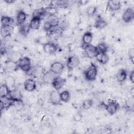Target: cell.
<instances>
[{
	"label": "cell",
	"instance_id": "obj_1",
	"mask_svg": "<svg viewBox=\"0 0 134 134\" xmlns=\"http://www.w3.org/2000/svg\"><path fill=\"white\" fill-rule=\"evenodd\" d=\"M97 66L94 63H91L88 65V67L84 72L85 79L89 81L95 80L97 75Z\"/></svg>",
	"mask_w": 134,
	"mask_h": 134
},
{
	"label": "cell",
	"instance_id": "obj_2",
	"mask_svg": "<svg viewBox=\"0 0 134 134\" xmlns=\"http://www.w3.org/2000/svg\"><path fill=\"white\" fill-rule=\"evenodd\" d=\"M18 67L25 73H29L31 70L30 59L27 57H21L17 62Z\"/></svg>",
	"mask_w": 134,
	"mask_h": 134
},
{
	"label": "cell",
	"instance_id": "obj_3",
	"mask_svg": "<svg viewBox=\"0 0 134 134\" xmlns=\"http://www.w3.org/2000/svg\"><path fill=\"white\" fill-rule=\"evenodd\" d=\"M84 50L85 56L89 59L95 57L98 52L96 46L92 44L84 45Z\"/></svg>",
	"mask_w": 134,
	"mask_h": 134
},
{
	"label": "cell",
	"instance_id": "obj_4",
	"mask_svg": "<svg viewBox=\"0 0 134 134\" xmlns=\"http://www.w3.org/2000/svg\"><path fill=\"white\" fill-rule=\"evenodd\" d=\"M105 109L107 112L112 115L115 114L119 108V105L115 100H110L105 105Z\"/></svg>",
	"mask_w": 134,
	"mask_h": 134
},
{
	"label": "cell",
	"instance_id": "obj_5",
	"mask_svg": "<svg viewBox=\"0 0 134 134\" xmlns=\"http://www.w3.org/2000/svg\"><path fill=\"white\" fill-rule=\"evenodd\" d=\"M64 66L60 62H54L50 65V71L55 75L61 74L64 71Z\"/></svg>",
	"mask_w": 134,
	"mask_h": 134
},
{
	"label": "cell",
	"instance_id": "obj_6",
	"mask_svg": "<svg viewBox=\"0 0 134 134\" xmlns=\"http://www.w3.org/2000/svg\"><path fill=\"white\" fill-rule=\"evenodd\" d=\"M12 102L22 100V95L20 91L17 88H14L10 90L9 95L6 97Z\"/></svg>",
	"mask_w": 134,
	"mask_h": 134
},
{
	"label": "cell",
	"instance_id": "obj_7",
	"mask_svg": "<svg viewBox=\"0 0 134 134\" xmlns=\"http://www.w3.org/2000/svg\"><path fill=\"white\" fill-rule=\"evenodd\" d=\"M44 51L49 54H54L57 50V46L53 42H47L43 45Z\"/></svg>",
	"mask_w": 134,
	"mask_h": 134
},
{
	"label": "cell",
	"instance_id": "obj_8",
	"mask_svg": "<svg viewBox=\"0 0 134 134\" xmlns=\"http://www.w3.org/2000/svg\"><path fill=\"white\" fill-rule=\"evenodd\" d=\"M49 100L50 103L53 105H56L60 104L61 100L59 92L55 90L52 91L50 94Z\"/></svg>",
	"mask_w": 134,
	"mask_h": 134
},
{
	"label": "cell",
	"instance_id": "obj_9",
	"mask_svg": "<svg viewBox=\"0 0 134 134\" xmlns=\"http://www.w3.org/2000/svg\"><path fill=\"white\" fill-rule=\"evenodd\" d=\"M134 18V11L133 8L129 7L126 9L124 12L122 18V20L126 23H129L133 20Z\"/></svg>",
	"mask_w": 134,
	"mask_h": 134
},
{
	"label": "cell",
	"instance_id": "obj_10",
	"mask_svg": "<svg viewBox=\"0 0 134 134\" xmlns=\"http://www.w3.org/2000/svg\"><path fill=\"white\" fill-rule=\"evenodd\" d=\"M80 63L78 57L75 55L70 56L67 60V66L69 69H73L77 67Z\"/></svg>",
	"mask_w": 134,
	"mask_h": 134
},
{
	"label": "cell",
	"instance_id": "obj_11",
	"mask_svg": "<svg viewBox=\"0 0 134 134\" xmlns=\"http://www.w3.org/2000/svg\"><path fill=\"white\" fill-rule=\"evenodd\" d=\"M24 86L26 91L32 92L36 88V83L32 79H27L24 82Z\"/></svg>",
	"mask_w": 134,
	"mask_h": 134
},
{
	"label": "cell",
	"instance_id": "obj_12",
	"mask_svg": "<svg viewBox=\"0 0 134 134\" xmlns=\"http://www.w3.org/2000/svg\"><path fill=\"white\" fill-rule=\"evenodd\" d=\"M65 82V79L61 77L57 76L55 77V79H54L51 84L52 85L54 90L58 91L63 87Z\"/></svg>",
	"mask_w": 134,
	"mask_h": 134
},
{
	"label": "cell",
	"instance_id": "obj_13",
	"mask_svg": "<svg viewBox=\"0 0 134 134\" xmlns=\"http://www.w3.org/2000/svg\"><path fill=\"white\" fill-rule=\"evenodd\" d=\"M41 20V17H36V16L32 17L29 24V28L33 30L38 29L40 26Z\"/></svg>",
	"mask_w": 134,
	"mask_h": 134
},
{
	"label": "cell",
	"instance_id": "obj_14",
	"mask_svg": "<svg viewBox=\"0 0 134 134\" xmlns=\"http://www.w3.org/2000/svg\"><path fill=\"white\" fill-rule=\"evenodd\" d=\"M54 74L51 72L50 70L47 71L43 74L42 81L45 84H52L54 79L56 76H54Z\"/></svg>",
	"mask_w": 134,
	"mask_h": 134
},
{
	"label": "cell",
	"instance_id": "obj_15",
	"mask_svg": "<svg viewBox=\"0 0 134 134\" xmlns=\"http://www.w3.org/2000/svg\"><path fill=\"white\" fill-rule=\"evenodd\" d=\"M107 8L111 11H116L118 10L120 6V2L119 1H109L107 2Z\"/></svg>",
	"mask_w": 134,
	"mask_h": 134
},
{
	"label": "cell",
	"instance_id": "obj_16",
	"mask_svg": "<svg viewBox=\"0 0 134 134\" xmlns=\"http://www.w3.org/2000/svg\"><path fill=\"white\" fill-rule=\"evenodd\" d=\"M27 19V15L26 13L22 10H20L17 12L16 16V21L17 23L19 25H22L24 24Z\"/></svg>",
	"mask_w": 134,
	"mask_h": 134
},
{
	"label": "cell",
	"instance_id": "obj_17",
	"mask_svg": "<svg viewBox=\"0 0 134 134\" xmlns=\"http://www.w3.org/2000/svg\"><path fill=\"white\" fill-rule=\"evenodd\" d=\"M127 77V73L125 69H121L118 70L116 75V79L118 82L122 83L126 80Z\"/></svg>",
	"mask_w": 134,
	"mask_h": 134
},
{
	"label": "cell",
	"instance_id": "obj_18",
	"mask_svg": "<svg viewBox=\"0 0 134 134\" xmlns=\"http://www.w3.org/2000/svg\"><path fill=\"white\" fill-rule=\"evenodd\" d=\"M95 58H96V60L102 64H105L109 60V57L106 53H102L98 52Z\"/></svg>",
	"mask_w": 134,
	"mask_h": 134
},
{
	"label": "cell",
	"instance_id": "obj_19",
	"mask_svg": "<svg viewBox=\"0 0 134 134\" xmlns=\"http://www.w3.org/2000/svg\"><path fill=\"white\" fill-rule=\"evenodd\" d=\"M1 22L2 26L11 27L14 22V20L10 17L7 16H3L1 17Z\"/></svg>",
	"mask_w": 134,
	"mask_h": 134
},
{
	"label": "cell",
	"instance_id": "obj_20",
	"mask_svg": "<svg viewBox=\"0 0 134 134\" xmlns=\"http://www.w3.org/2000/svg\"><path fill=\"white\" fill-rule=\"evenodd\" d=\"M93 40V34L90 31L85 32L82 37V42L84 45L91 44Z\"/></svg>",
	"mask_w": 134,
	"mask_h": 134
},
{
	"label": "cell",
	"instance_id": "obj_21",
	"mask_svg": "<svg viewBox=\"0 0 134 134\" xmlns=\"http://www.w3.org/2000/svg\"><path fill=\"white\" fill-rule=\"evenodd\" d=\"M10 91V88L4 83L0 86V96L1 98L6 97L9 94Z\"/></svg>",
	"mask_w": 134,
	"mask_h": 134
},
{
	"label": "cell",
	"instance_id": "obj_22",
	"mask_svg": "<svg viewBox=\"0 0 134 134\" xmlns=\"http://www.w3.org/2000/svg\"><path fill=\"white\" fill-rule=\"evenodd\" d=\"M47 21H49L50 23V24H51V25L52 26V27L53 28H55V27H57L59 25V19L53 14H50L49 16Z\"/></svg>",
	"mask_w": 134,
	"mask_h": 134
},
{
	"label": "cell",
	"instance_id": "obj_23",
	"mask_svg": "<svg viewBox=\"0 0 134 134\" xmlns=\"http://www.w3.org/2000/svg\"><path fill=\"white\" fill-rule=\"evenodd\" d=\"M96 28L101 29L104 28L107 25V22L102 18L98 17L95 21L94 24Z\"/></svg>",
	"mask_w": 134,
	"mask_h": 134
},
{
	"label": "cell",
	"instance_id": "obj_24",
	"mask_svg": "<svg viewBox=\"0 0 134 134\" xmlns=\"http://www.w3.org/2000/svg\"><path fill=\"white\" fill-rule=\"evenodd\" d=\"M1 34L3 38H5L10 36V27L2 26L1 29Z\"/></svg>",
	"mask_w": 134,
	"mask_h": 134
},
{
	"label": "cell",
	"instance_id": "obj_25",
	"mask_svg": "<svg viewBox=\"0 0 134 134\" xmlns=\"http://www.w3.org/2000/svg\"><path fill=\"white\" fill-rule=\"evenodd\" d=\"M15 79L12 76H8L5 80V84L9 88H12L15 84Z\"/></svg>",
	"mask_w": 134,
	"mask_h": 134
},
{
	"label": "cell",
	"instance_id": "obj_26",
	"mask_svg": "<svg viewBox=\"0 0 134 134\" xmlns=\"http://www.w3.org/2000/svg\"><path fill=\"white\" fill-rule=\"evenodd\" d=\"M61 100L64 102H68L70 98V94L68 91H63L60 93Z\"/></svg>",
	"mask_w": 134,
	"mask_h": 134
},
{
	"label": "cell",
	"instance_id": "obj_27",
	"mask_svg": "<svg viewBox=\"0 0 134 134\" xmlns=\"http://www.w3.org/2000/svg\"><path fill=\"white\" fill-rule=\"evenodd\" d=\"M98 51L102 53H106L108 49V46L105 42L99 43L97 46H96Z\"/></svg>",
	"mask_w": 134,
	"mask_h": 134
},
{
	"label": "cell",
	"instance_id": "obj_28",
	"mask_svg": "<svg viewBox=\"0 0 134 134\" xmlns=\"http://www.w3.org/2000/svg\"><path fill=\"white\" fill-rule=\"evenodd\" d=\"M13 105L14 106L15 108L17 111H19L24 108V103L22 100L13 102Z\"/></svg>",
	"mask_w": 134,
	"mask_h": 134
},
{
	"label": "cell",
	"instance_id": "obj_29",
	"mask_svg": "<svg viewBox=\"0 0 134 134\" xmlns=\"http://www.w3.org/2000/svg\"><path fill=\"white\" fill-rule=\"evenodd\" d=\"M93 105V100L92 99H87L83 101L82 103V107L84 109H90Z\"/></svg>",
	"mask_w": 134,
	"mask_h": 134
},
{
	"label": "cell",
	"instance_id": "obj_30",
	"mask_svg": "<svg viewBox=\"0 0 134 134\" xmlns=\"http://www.w3.org/2000/svg\"><path fill=\"white\" fill-rule=\"evenodd\" d=\"M97 11V7L94 6H91L89 7L86 11V13L88 16H93Z\"/></svg>",
	"mask_w": 134,
	"mask_h": 134
},
{
	"label": "cell",
	"instance_id": "obj_31",
	"mask_svg": "<svg viewBox=\"0 0 134 134\" xmlns=\"http://www.w3.org/2000/svg\"><path fill=\"white\" fill-rule=\"evenodd\" d=\"M21 58V54L18 52H14L13 54L12 55V60L11 61L16 62Z\"/></svg>",
	"mask_w": 134,
	"mask_h": 134
},
{
	"label": "cell",
	"instance_id": "obj_32",
	"mask_svg": "<svg viewBox=\"0 0 134 134\" xmlns=\"http://www.w3.org/2000/svg\"><path fill=\"white\" fill-rule=\"evenodd\" d=\"M128 55L131 62L133 63V58H134V49L133 48H130L128 51Z\"/></svg>",
	"mask_w": 134,
	"mask_h": 134
},
{
	"label": "cell",
	"instance_id": "obj_33",
	"mask_svg": "<svg viewBox=\"0 0 134 134\" xmlns=\"http://www.w3.org/2000/svg\"><path fill=\"white\" fill-rule=\"evenodd\" d=\"M53 27L50 24V23L48 21H46L44 24H43V29L46 31H50V30Z\"/></svg>",
	"mask_w": 134,
	"mask_h": 134
},
{
	"label": "cell",
	"instance_id": "obj_34",
	"mask_svg": "<svg viewBox=\"0 0 134 134\" xmlns=\"http://www.w3.org/2000/svg\"><path fill=\"white\" fill-rule=\"evenodd\" d=\"M82 118V115L81 114L79 113H77L75 115V116H74V119L75 121H79L81 120Z\"/></svg>",
	"mask_w": 134,
	"mask_h": 134
},
{
	"label": "cell",
	"instance_id": "obj_35",
	"mask_svg": "<svg viewBox=\"0 0 134 134\" xmlns=\"http://www.w3.org/2000/svg\"><path fill=\"white\" fill-rule=\"evenodd\" d=\"M129 79H130V81H131V82L132 83H133L134 82V71L132 70L130 74V76H129Z\"/></svg>",
	"mask_w": 134,
	"mask_h": 134
},
{
	"label": "cell",
	"instance_id": "obj_36",
	"mask_svg": "<svg viewBox=\"0 0 134 134\" xmlns=\"http://www.w3.org/2000/svg\"><path fill=\"white\" fill-rule=\"evenodd\" d=\"M4 1L7 4H13L15 2V0H5Z\"/></svg>",
	"mask_w": 134,
	"mask_h": 134
}]
</instances>
